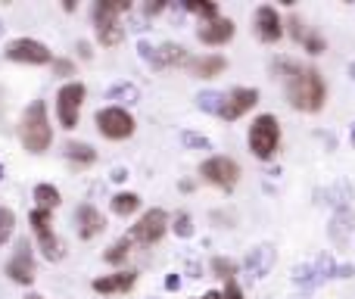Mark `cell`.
<instances>
[{
  "instance_id": "cell-1",
  "label": "cell",
  "mask_w": 355,
  "mask_h": 299,
  "mask_svg": "<svg viewBox=\"0 0 355 299\" xmlns=\"http://www.w3.org/2000/svg\"><path fill=\"white\" fill-rule=\"evenodd\" d=\"M271 69L284 78V91H287V100L293 110L318 112L321 106H324L327 85H324L318 69L302 66V62L290 60V56H277V60L271 62Z\"/></svg>"
},
{
  "instance_id": "cell-2",
  "label": "cell",
  "mask_w": 355,
  "mask_h": 299,
  "mask_svg": "<svg viewBox=\"0 0 355 299\" xmlns=\"http://www.w3.org/2000/svg\"><path fill=\"white\" fill-rule=\"evenodd\" d=\"M122 12H131V0H97L94 3V31L103 47H116L125 41Z\"/></svg>"
},
{
  "instance_id": "cell-3",
  "label": "cell",
  "mask_w": 355,
  "mask_h": 299,
  "mask_svg": "<svg viewBox=\"0 0 355 299\" xmlns=\"http://www.w3.org/2000/svg\"><path fill=\"white\" fill-rule=\"evenodd\" d=\"M19 137H22V147L28 153H44L50 147V141H53V128H50L47 103H44V100H35V103L22 112Z\"/></svg>"
},
{
  "instance_id": "cell-4",
  "label": "cell",
  "mask_w": 355,
  "mask_h": 299,
  "mask_svg": "<svg viewBox=\"0 0 355 299\" xmlns=\"http://www.w3.org/2000/svg\"><path fill=\"white\" fill-rule=\"evenodd\" d=\"M355 268L352 265H337L331 256H321L315 259V262H306V265H296L293 268V284L302 290H315L321 287L324 281H331V277H352Z\"/></svg>"
},
{
  "instance_id": "cell-5",
  "label": "cell",
  "mask_w": 355,
  "mask_h": 299,
  "mask_svg": "<svg viewBox=\"0 0 355 299\" xmlns=\"http://www.w3.org/2000/svg\"><path fill=\"white\" fill-rule=\"evenodd\" d=\"M277 144H281V125H277V119L271 116V112L252 119V125H250V150H252V156L265 162V159L275 156Z\"/></svg>"
},
{
  "instance_id": "cell-6",
  "label": "cell",
  "mask_w": 355,
  "mask_h": 299,
  "mask_svg": "<svg viewBox=\"0 0 355 299\" xmlns=\"http://www.w3.org/2000/svg\"><path fill=\"white\" fill-rule=\"evenodd\" d=\"M94 122H97V131L106 141H125V137L135 135V119L122 106H103Z\"/></svg>"
},
{
  "instance_id": "cell-7",
  "label": "cell",
  "mask_w": 355,
  "mask_h": 299,
  "mask_svg": "<svg viewBox=\"0 0 355 299\" xmlns=\"http://www.w3.org/2000/svg\"><path fill=\"white\" fill-rule=\"evenodd\" d=\"M28 221H31V231H35L37 244H41L44 259L60 262V259H62V244H60V237L53 234V219H50V212H47V209H31Z\"/></svg>"
},
{
  "instance_id": "cell-8",
  "label": "cell",
  "mask_w": 355,
  "mask_h": 299,
  "mask_svg": "<svg viewBox=\"0 0 355 299\" xmlns=\"http://www.w3.org/2000/svg\"><path fill=\"white\" fill-rule=\"evenodd\" d=\"M85 85L81 81H69V85L60 87L56 94V119H60L62 128H75L78 125V112L81 103H85Z\"/></svg>"
},
{
  "instance_id": "cell-9",
  "label": "cell",
  "mask_w": 355,
  "mask_h": 299,
  "mask_svg": "<svg viewBox=\"0 0 355 299\" xmlns=\"http://www.w3.org/2000/svg\"><path fill=\"white\" fill-rule=\"evenodd\" d=\"M200 175H202V181L215 184V187L234 190L237 187V181H240V165L234 162V159H227V156H212V159H206V162L200 165Z\"/></svg>"
},
{
  "instance_id": "cell-10",
  "label": "cell",
  "mask_w": 355,
  "mask_h": 299,
  "mask_svg": "<svg viewBox=\"0 0 355 299\" xmlns=\"http://www.w3.org/2000/svg\"><path fill=\"white\" fill-rule=\"evenodd\" d=\"M141 56H144V62L147 66H153V69H178V66H187L190 62V56H187V50L181 47V44H159V47H150V44H141Z\"/></svg>"
},
{
  "instance_id": "cell-11",
  "label": "cell",
  "mask_w": 355,
  "mask_h": 299,
  "mask_svg": "<svg viewBox=\"0 0 355 299\" xmlns=\"http://www.w3.org/2000/svg\"><path fill=\"white\" fill-rule=\"evenodd\" d=\"M6 60L12 62H28V66H47L50 62V50L47 44L35 41V37H16V41L6 44Z\"/></svg>"
},
{
  "instance_id": "cell-12",
  "label": "cell",
  "mask_w": 355,
  "mask_h": 299,
  "mask_svg": "<svg viewBox=\"0 0 355 299\" xmlns=\"http://www.w3.org/2000/svg\"><path fill=\"white\" fill-rule=\"evenodd\" d=\"M166 228H168V215L162 212V209H150V212H144V215H141V221H137V225L131 228L128 237L135 240V244L150 246V244H156V240H162Z\"/></svg>"
},
{
  "instance_id": "cell-13",
  "label": "cell",
  "mask_w": 355,
  "mask_h": 299,
  "mask_svg": "<svg viewBox=\"0 0 355 299\" xmlns=\"http://www.w3.org/2000/svg\"><path fill=\"white\" fill-rule=\"evenodd\" d=\"M256 103H259L256 87H234V91H227L218 119H225V122H237V119H243Z\"/></svg>"
},
{
  "instance_id": "cell-14",
  "label": "cell",
  "mask_w": 355,
  "mask_h": 299,
  "mask_svg": "<svg viewBox=\"0 0 355 299\" xmlns=\"http://www.w3.org/2000/svg\"><path fill=\"white\" fill-rule=\"evenodd\" d=\"M6 275H10V281L25 284V287L35 281V256H31L28 240H19L16 244V253H12V259L6 262Z\"/></svg>"
},
{
  "instance_id": "cell-15",
  "label": "cell",
  "mask_w": 355,
  "mask_h": 299,
  "mask_svg": "<svg viewBox=\"0 0 355 299\" xmlns=\"http://www.w3.org/2000/svg\"><path fill=\"white\" fill-rule=\"evenodd\" d=\"M252 28H256V37H259L262 44H275V41H281V35H284L281 16H277V10H275V6H268V3L256 10Z\"/></svg>"
},
{
  "instance_id": "cell-16",
  "label": "cell",
  "mask_w": 355,
  "mask_h": 299,
  "mask_svg": "<svg viewBox=\"0 0 355 299\" xmlns=\"http://www.w3.org/2000/svg\"><path fill=\"white\" fill-rule=\"evenodd\" d=\"M275 259H277L275 246H271V244H259V246H252V250L246 253L243 268H246V275L259 281V277L271 275V268H275Z\"/></svg>"
},
{
  "instance_id": "cell-17",
  "label": "cell",
  "mask_w": 355,
  "mask_h": 299,
  "mask_svg": "<svg viewBox=\"0 0 355 299\" xmlns=\"http://www.w3.org/2000/svg\"><path fill=\"white\" fill-rule=\"evenodd\" d=\"M75 228H78L81 240H91V237H97V234L106 231V219L100 209H94L91 203H85V206L75 209Z\"/></svg>"
},
{
  "instance_id": "cell-18",
  "label": "cell",
  "mask_w": 355,
  "mask_h": 299,
  "mask_svg": "<svg viewBox=\"0 0 355 299\" xmlns=\"http://www.w3.org/2000/svg\"><path fill=\"white\" fill-rule=\"evenodd\" d=\"M234 22L225 16L218 19H209V22H200V28H196V37H200L202 44H212V47H218V44H227L234 37Z\"/></svg>"
},
{
  "instance_id": "cell-19",
  "label": "cell",
  "mask_w": 355,
  "mask_h": 299,
  "mask_svg": "<svg viewBox=\"0 0 355 299\" xmlns=\"http://www.w3.org/2000/svg\"><path fill=\"white\" fill-rule=\"evenodd\" d=\"M137 284V271H116V275H103L91 284L97 293L110 296V293H128L131 287Z\"/></svg>"
},
{
  "instance_id": "cell-20",
  "label": "cell",
  "mask_w": 355,
  "mask_h": 299,
  "mask_svg": "<svg viewBox=\"0 0 355 299\" xmlns=\"http://www.w3.org/2000/svg\"><path fill=\"white\" fill-rule=\"evenodd\" d=\"M187 69L196 75V78H215V75H221L227 69V60L218 53H209V56H196V60L187 62Z\"/></svg>"
},
{
  "instance_id": "cell-21",
  "label": "cell",
  "mask_w": 355,
  "mask_h": 299,
  "mask_svg": "<svg viewBox=\"0 0 355 299\" xmlns=\"http://www.w3.org/2000/svg\"><path fill=\"white\" fill-rule=\"evenodd\" d=\"M352 228H355V212L352 209H340L337 215H334V221H331V240L334 244H346V234H352Z\"/></svg>"
},
{
  "instance_id": "cell-22",
  "label": "cell",
  "mask_w": 355,
  "mask_h": 299,
  "mask_svg": "<svg viewBox=\"0 0 355 299\" xmlns=\"http://www.w3.org/2000/svg\"><path fill=\"white\" fill-rule=\"evenodd\" d=\"M66 159L69 162H75V165H81V169H87V165H94L97 162V150L91 147V144H75V141H69L66 144Z\"/></svg>"
},
{
  "instance_id": "cell-23",
  "label": "cell",
  "mask_w": 355,
  "mask_h": 299,
  "mask_svg": "<svg viewBox=\"0 0 355 299\" xmlns=\"http://www.w3.org/2000/svg\"><path fill=\"white\" fill-rule=\"evenodd\" d=\"M35 203L37 206L35 209H47V212H53L56 206H60V190L53 187V184H37L35 187Z\"/></svg>"
},
{
  "instance_id": "cell-24",
  "label": "cell",
  "mask_w": 355,
  "mask_h": 299,
  "mask_svg": "<svg viewBox=\"0 0 355 299\" xmlns=\"http://www.w3.org/2000/svg\"><path fill=\"white\" fill-rule=\"evenodd\" d=\"M106 100H116V103H137L141 100V91H137V85H131V81H122V85H112L110 91H106Z\"/></svg>"
},
{
  "instance_id": "cell-25",
  "label": "cell",
  "mask_w": 355,
  "mask_h": 299,
  "mask_svg": "<svg viewBox=\"0 0 355 299\" xmlns=\"http://www.w3.org/2000/svg\"><path fill=\"white\" fill-rule=\"evenodd\" d=\"M324 196H327V203H331V206H337V212H340V209H349V200H352L349 181H340V184H334V187H327Z\"/></svg>"
},
{
  "instance_id": "cell-26",
  "label": "cell",
  "mask_w": 355,
  "mask_h": 299,
  "mask_svg": "<svg viewBox=\"0 0 355 299\" xmlns=\"http://www.w3.org/2000/svg\"><path fill=\"white\" fill-rule=\"evenodd\" d=\"M137 209H141V196L131 194V190H128V194H116V196H112V212L122 215V219H125V215H131V212H137Z\"/></svg>"
},
{
  "instance_id": "cell-27",
  "label": "cell",
  "mask_w": 355,
  "mask_h": 299,
  "mask_svg": "<svg viewBox=\"0 0 355 299\" xmlns=\"http://www.w3.org/2000/svg\"><path fill=\"white\" fill-rule=\"evenodd\" d=\"M131 246H135V240L128 237V234H125V237H119L116 244L110 246V250L103 253V259L110 265H119V262H125V259H128V253H131Z\"/></svg>"
},
{
  "instance_id": "cell-28",
  "label": "cell",
  "mask_w": 355,
  "mask_h": 299,
  "mask_svg": "<svg viewBox=\"0 0 355 299\" xmlns=\"http://www.w3.org/2000/svg\"><path fill=\"white\" fill-rule=\"evenodd\" d=\"M225 97H227V94H221V91H202L200 97H196V106H200L202 112H212V116H218L221 106H225Z\"/></svg>"
},
{
  "instance_id": "cell-29",
  "label": "cell",
  "mask_w": 355,
  "mask_h": 299,
  "mask_svg": "<svg viewBox=\"0 0 355 299\" xmlns=\"http://www.w3.org/2000/svg\"><path fill=\"white\" fill-rule=\"evenodd\" d=\"M184 10L193 12V16H200L202 22H209V19H218V6H215L212 0H187V3H184Z\"/></svg>"
},
{
  "instance_id": "cell-30",
  "label": "cell",
  "mask_w": 355,
  "mask_h": 299,
  "mask_svg": "<svg viewBox=\"0 0 355 299\" xmlns=\"http://www.w3.org/2000/svg\"><path fill=\"white\" fill-rule=\"evenodd\" d=\"M12 231H16V212L6 209V206H0V246L12 237Z\"/></svg>"
},
{
  "instance_id": "cell-31",
  "label": "cell",
  "mask_w": 355,
  "mask_h": 299,
  "mask_svg": "<svg viewBox=\"0 0 355 299\" xmlns=\"http://www.w3.org/2000/svg\"><path fill=\"white\" fill-rule=\"evenodd\" d=\"M181 144L190 150H212V141L202 135H196V131H181Z\"/></svg>"
},
{
  "instance_id": "cell-32",
  "label": "cell",
  "mask_w": 355,
  "mask_h": 299,
  "mask_svg": "<svg viewBox=\"0 0 355 299\" xmlns=\"http://www.w3.org/2000/svg\"><path fill=\"white\" fill-rule=\"evenodd\" d=\"M172 231H175L181 240L193 237V219H190L187 212H178V215H175V225H172Z\"/></svg>"
},
{
  "instance_id": "cell-33",
  "label": "cell",
  "mask_w": 355,
  "mask_h": 299,
  "mask_svg": "<svg viewBox=\"0 0 355 299\" xmlns=\"http://www.w3.org/2000/svg\"><path fill=\"white\" fill-rule=\"evenodd\" d=\"M302 47H306V53L318 56V53H324V50H327V41L318 35V31H309V35L302 37Z\"/></svg>"
},
{
  "instance_id": "cell-34",
  "label": "cell",
  "mask_w": 355,
  "mask_h": 299,
  "mask_svg": "<svg viewBox=\"0 0 355 299\" xmlns=\"http://www.w3.org/2000/svg\"><path fill=\"white\" fill-rule=\"evenodd\" d=\"M212 271H215L218 277H225V281H231V277L237 275V265H234L231 259H225V256H215V259H212Z\"/></svg>"
},
{
  "instance_id": "cell-35",
  "label": "cell",
  "mask_w": 355,
  "mask_h": 299,
  "mask_svg": "<svg viewBox=\"0 0 355 299\" xmlns=\"http://www.w3.org/2000/svg\"><path fill=\"white\" fill-rule=\"evenodd\" d=\"M287 25H290V35H293L296 41L302 44V37L309 35V28H306V25H302V19H300V16H290V19H287Z\"/></svg>"
},
{
  "instance_id": "cell-36",
  "label": "cell",
  "mask_w": 355,
  "mask_h": 299,
  "mask_svg": "<svg viewBox=\"0 0 355 299\" xmlns=\"http://www.w3.org/2000/svg\"><path fill=\"white\" fill-rule=\"evenodd\" d=\"M221 293H225V299H243V290H240V284L234 281H225V290H221Z\"/></svg>"
},
{
  "instance_id": "cell-37",
  "label": "cell",
  "mask_w": 355,
  "mask_h": 299,
  "mask_svg": "<svg viewBox=\"0 0 355 299\" xmlns=\"http://www.w3.org/2000/svg\"><path fill=\"white\" fill-rule=\"evenodd\" d=\"M53 69H56L60 75H72V62H69V60H56Z\"/></svg>"
},
{
  "instance_id": "cell-38",
  "label": "cell",
  "mask_w": 355,
  "mask_h": 299,
  "mask_svg": "<svg viewBox=\"0 0 355 299\" xmlns=\"http://www.w3.org/2000/svg\"><path fill=\"white\" fill-rule=\"evenodd\" d=\"M166 10V3H147L144 6V12H147V16H156V12H162Z\"/></svg>"
},
{
  "instance_id": "cell-39",
  "label": "cell",
  "mask_w": 355,
  "mask_h": 299,
  "mask_svg": "<svg viewBox=\"0 0 355 299\" xmlns=\"http://www.w3.org/2000/svg\"><path fill=\"white\" fill-rule=\"evenodd\" d=\"M178 287H181V277H178V275H168V277H166V290H178Z\"/></svg>"
},
{
  "instance_id": "cell-40",
  "label": "cell",
  "mask_w": 355,
  "mask_h": 299,
  "mask_svg": "<svg viewBox=\"0 0 355 299\" xmlns=\"http://www.w3.org/2000/svg\"><path fill=\"white\" fill-rule=\"evenodd\" d=\"M78 53H81V60H91V44L81 41V44H78Z\"/></svg>"
},
{
  "instance_id": "cell-41",
  "label": "cell",
  "mask_w": 355,
  "mask_h": 299,
  "mask_svg": "<svg viewBox=\"0 0 355 299\" xmlns=\"http://www.w3.org/2000/svg\"><path fill=\"white\" fill-rule=\"evenodd\" d=\"M128 178V169H112V181H125Z\"/></svg>"
},
{
  "instance_id": "cell-42",
  "label": "cell",
  "mask_w": 355,
  "mask_h": 299,
  "mask_svg": "<svg viewBox=\"0 0 355 299\" xmlns=\"http://www.w3.org/2000/svg\"><path fill=\"white\" fill-rule=\"evenodd\" d=\"M193 299H225V293H218V290H209V293H202V296H193Z\"/></svg>"
},
{
  "instance_id": "cell-43",
  "label": "cell",
  "mask_w": 355,
  "mask_h": 299,
  "mask_svg": "<svg viewBox=\"0 0 355 299\" xmlns=\"http://www.w3.org/2000/svg\"><path fill=\"white\" fill-rule=\"evenodd\" d=\"M349 75H352V81H355V62H349Z\"/></svg>"
},
{
  "instance_id": "cell-44",
  "label": "cell",
  "mask_w": 355,
  "mask_h": 299,
  "mask_svg": "<svg viewBox=\"0 0 355 299\" xmlns=\"http://www.w3.org/2000/svg\"><path fill=\"white\" fill-rule=\"evenodd\" d=\"M349 141H352V147H355V125H352V135H349Z\"/></svg>"
},
{
  "instance_id": "cell-45",
  "label": "cell",
  "mask_w": 355,
  "mask_h": 299,
  "mask_svg": "<svg viewBox=\"0 0 355 299\" xmlns=\"http://www.w3.org/2000/svg\"><path fill=\"white\" fill-rule=\"evenodd\" d=\"M25 299H44V296H37V293H31V296H25Z\"/></svg>"
},
{
  "instance_id": "cell-46",
  "label": "cell",
  "mask_w": 355,
  "mask_h": 299,
  "mask_svg": "<svg viewBox=\"0 0 355 299\" xmlns=\"http://www.w3.org/2000/svg\"><path fill=\"white\" fill-rule=\"evenodd\" d=\"M0 178H3V162H0Z\"/></svg>"
},
{
  "instance_id": "cell-47",
  "label": "cell",
  "mask_w": 355,
  "mask_h": 299,
  "mask_svg": "<svg viewBox=\"0 0 355 299\" xmlns=\"http://www.w3.org/2000/svg\"><path fill=\"white\" fill-rule=\"evenodd\" d=\"M0 35H3V22H0Z\"/></svg>"
},
{
  "instance_id": "cell-48",
  "label": "cell",
  "mask_w": 355,
  "mask_h": 299,
  "mask_svg": "<svg viewBox=\"0 0 355 299\" xmlns=\"http://www.w3.org/2000/svg\"><path fill=\"white\" fill-rule=\"evenodd\" d=\"M150 299H156V296H150Z\"/></svg>"
}]
</instances>
